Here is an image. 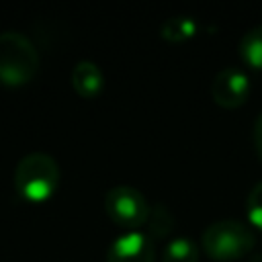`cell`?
<instances>
[{
	"instance_id": "10",
	"label": "cell",
	"mask_w": 262,
	"mask_h": 262,
	"mask_svg": "<svg viewBox=\"0 0 262 262\" xmlns=\"http://www.w3.org/2000/svg\"><path fill=\"white\" fill-rule=\"evenodd\" d=\"M145 235L149 237V239H164V237H168L170 235V231L174 229V215H172V211L166 207V205H162V203H158V205H154L151 207V211H149V217H147V223H145Z\"/></svg>"
},
{
	"instance_id": "8",
	"label": "cell",
	"mask_w": 262,
	"mask_h": 262,
	"mask_svg": "<svg viewBox=\"0 0 262 262\" xmlns=\"http://www.w3.org/2000/svg\"><path fill=\"white\" fill-rule=\"evenodd\" d=\"M239 57L254 70H262V23L244 33L237 45Z\"/></svg>"
},
{
	"instance_id": "2",
	"label": "cell",
	"mask_w": 262,
	"mask_h": 262,
	"mask_svg": "<svg viewBox=\"0 0 262 262\" xmlns=\"http://www.w3.org/2000/svg\"><path fill=\"white\" fill-rule=\"evenodd\" d=\"M39 70V51L18 31L0 33V82L4 86L29 84Z\"/></svg>"
},
{
	"instance_id": "7",
	"label": "cell",
	"mask_w": 262,
	"mask_h": 262,
	"mask_svg": "<svg viewBox=\"0 0 262 262\" xmlns=\"http://www.w3.org/2000/svg\"><path fill=\"white\" fill-rule=\"evenodd\" d=\"M72 88L76 90V94H80L82 98H94L100 94L102 86H104V76L102 70L90 61V59H82L74 66L72 70Z\"/></svg>"
},
{
	"instance_id": "5",
	"label": "cell",
	"mask_w": 262,
	"mask_h": 262,
	"mask_svg": "<svg viewBox=\"0 0 262 262\" xmlns=\"http://www.w3.org/2000/svg\"><path fill=\"white\" fill-rule=\"evenodd\" d=\"M211 96L221 108H239L250 96V78L239 68H223L211 82Z\"/></svg>"
},
{
	"instance_id": "6",
	"label": "cell",
	"mask_w": 262,
	"mask_h": 262,
	"mask_svg": "<svg viewBox=\"0 0 262 262\" xmlns=\"http://www.w3.org/2000/svg\"><path fill=\"white\" fill-rule=\"evenodd\" d=\"M106 262H156V246L143 231H125L113 239Z\"/></svg>"
},
{
	"instance_id": "13",
	"label": "cell",
	"mask_w": 262,
	"mask_h": 262,
	"mask_svg": "<svg viewBox=\"0 0 262 262\" xmlns=\"http://www.w3.org/2000/svg\"><path fill=\"white\" fill-rule=\"evenodd\" d=\"M254 145H256V151L262 160V113L258 115V119L254 123Z\"/></svg>"
},
{
	"instance_id": "11",
	"label": "cell",
	"mask_w": 262,
	"mask_h": 262,
	"mask_svg": "<svg viewBox=\"0 0 262 262\" xmlns=\"http://www.w3.org/2000/svg\"><path fill=\"white\" fill-rule=\"evenodd\" d=\"M162 262H199V248L190 237H174L166 244Z\"/></svg>"
},
{
	"instance_id": "1",
	"label": "cell",
	"mask_w": 262,
	"mask_h": 262,
	"mask_svg": "<svg viewBox=\"0 0 262 262\" xmlns=\"http://www.w3.org/2000/svg\"><path fill=\"white\" fill-rule=\"evenodd\" d=\"M201 246L209 258L217 262H231L252 252L256 246V235L244 221L219 219L203 229Z\"/></svg>"
},
{
	"instance_id": "3",
	"label": "cell",
	"mask_w": 262,
	"mask_h": 262,
	"mask_svg": "<svg viewBox=\"0 0 262 262\" xmlns=\"http://www.w3.org/2000/svg\"><path fill=\"white\" fill-rule=\"evenodd\" d=\"M59 184V166L57 162L43 151H33L25 156L14 170V188L16 192L31 203L47 201Z\"/></svg>"
},
{
	"instance_id": "12",
	"label": "cell",
	"mask_w": 262,
	"mask_h": 262,
	"mask_svg": "<svg viewBox=\"0 0 262 262\" xmlns=\"http://www.w3.org/2000/svg\"><path fill=\"white\" fill-rule=\"evenodd\" d=\"M246 213L254 227L262 229V180L252 186L246 196Z\"/></svg>"
},
{
	"instance_id": "4",
	"label": "cell",
	"mask_w": 262,
	"mask_h": 262,
	"mask_svg": "<svg viewBox=\"0 0 262 262\" xmlns=\"http://www.w3.org/2000/svg\"><path fill=\"white\" fill-rule=\"evenodd\" d=\"M104 211L119 227L137 231L147 223L151 207L141 190L129 184H119L104 194Z\"/></svg>"
},
{
	"instance_id": "9",
	"label": "cell",
	"mask_w": 262,
	"mask_h": 262,
	"mask_svg": "<svg viewBox=\"0 0 262 262\" xmlns=\"http://www.w3.org/2000/svg\"><path fill=\"white\" fill-rule=\"evenodd\" d=\"M196 29H199V25L192 16L176 14V16H170L162 23L160 35H162V39H166L170 43H180V41L190 39L196 33Z\"/></svg>"
}]
</instances>
